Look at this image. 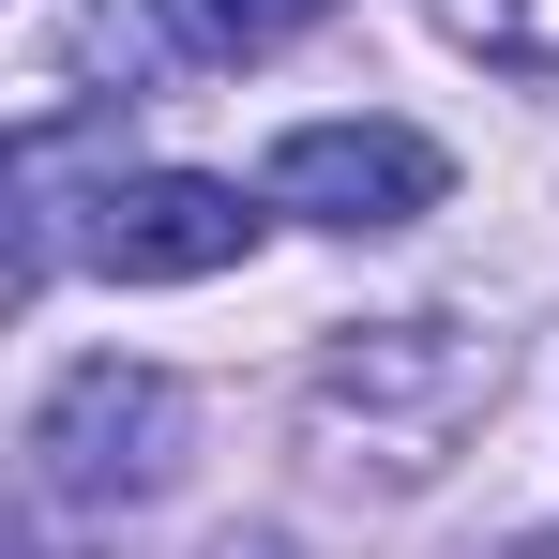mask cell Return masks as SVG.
<instances>
[{"mask_svg": "<svg viewBox=\"0 0 559 559\" xmlns=\"http://www.w3.org/2000/svg\"><path fill=\"white\" fill-rule=\"evenodd\" d=\"M484 408H499V333H468V318L333 333L318 378H302V439H318V468H348V484H439Z\"/></svg>", "mask_w": 559, "mask_h": 559, "instance_id": "obj_1", "label": "cell"}, {"mask_svg": "<svg viewBox=\"0 0 559 559\" xmlns=\"http://www.w3.org/2000/svg\"><path fill=\"white\" fill-rule=\"evenodd\" d=\"M182 378L167 364H76L46 408H31V499L46 514H136V499H167L182 484Z\"/></svg>", "mask_w": 559, "mask_h": 559, "instance_id": "obj_2", "label": "cell"}, {"mask_svg": "<svg viewBox=\"0 0 559 559\" xmlns=\"http://www.w3.org/2000/svg\"><path fill=\"white\" fill-rule=\"evenodd\" d=\"M258 227L273 212H242V182H212V167H106L76 197V258L121 287H197L227 258H258Z\"/></svg>", "mask_w": 559, "mask_h": 559, "instance_id": "obj_3", "label": "cell"}, {"mask_svg": "<svg viewBox=\"0 0 559 559\" xmlns=\"http://www.w3.org/2000/svg\"><path fill=\"white\" fill-rule=\"evenodd\" d=\"M454 197V152L439 136H408V121H302V136H273V212H302V227H424Z\"/></svg>", "mask_w": 559, "mask_h": 559, "instance_id": "obj_4", "label": "cell"}, {"mask_svg": "<svg viewBox=\"0 0 559 559\" xmlns=\"http://www.w3.org/2000/svg\"><path fill=\"white\" fill-rule=\"evenodd\" d=\"M333 0H152V46L167 61H273L287 31H318Z\"/></svg>", "mask_w": 559, "mask_h": 559, "instance_id": "obj_5", "label": "cell"}, {"mask_svg": "<svg viewBox=\"0 0 559 559\" xmlns=\"http://www.w3.org/2000/svg\"><path fill=\"white\" fill-rule=\"evenodd\" d=\"M454 31L499 61V76H545L559 92V0H454Z\"/></svg>", "mask_w": 559, "mask_h": 559, "instance_id": "obj_6", "label": "cell"}]
</instances>
